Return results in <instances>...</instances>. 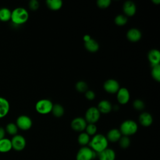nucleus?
<instances>
[{
	"mask_svg": "<svg viewBox=\"0 0 160 160\" xmlns=\"http://www.w3.org/2000/svg\"><path fill=\"white\" fill-rule=\"evenodd\" d=\"M89 144L95 152L99 153L108 148V141L104 135L101 134H95L90 140Z\"/></svg>",
	"mask_w": 160,
	"mask_h": 160,
	"instance_id": "obj_1",
	"label": "nucleus"
},
{
	"mask_svg": "<svg viewBox=\"0 0 160 160\" xmlns=\"http://www.w3.org/2000/svg\"><path fill=\"white\" fill-rule=\"evenodd\" d=\"M28 18L29 13L24 8L18 7L11 11V20L14 24H22L28 21Z\"/></svg>",
	"mask_w": 160,
	"mask_h": 160,
	"instance_id": "obj_2",
	"label": "nucleus"
},
{
	"mask_svg": "<svg viewBox=\"0 0 160 160\" xmlns=\"http://www.w3.org/2000/svg\"><path fill=\"white\" fill-rule=\"evenodd\" d=\"M138 131V124L137 123L131 119L126 120L123 121L119 131L121 134L126 136H129L135 134Z\"/></svg>",
	"mask_w": 160,
	"mask_h": 160,
	"instance_id": "obj_3",
	"label": "nucleus"
},
{
	"mask_svg": "<svg viewBox=\"0 0 160 160\" xmlns=\"http://www.w3.org/2000/svg\"><path fill=\"white\" fill-rule=\"evenodd\" d=\"M96 152L91 148L83 146L79 149L76 154V160H92L95 158Z\"/></svg>",
	"mask_w": 160,
	"mask_h": 160,
	"instance_id": "obj_4",
	"label": "nucleus"
},
{
	"mask_svg": "<svg viewBox=\"0 0 160 160\" xmlns=\"http://www.w3.org/2000/svg\"><path fill=\"white\" fill-rule=\"evenodd\" d=\"M53 104L49 99H42L39 100L36 105L35 108L38 112L44 114L51 112Z\"/></svg>",
	"mask_w": 160,
	"mask_h": 160,
	"instance_id": "obj_5",
	"label": "nucleus"
},
{
	"mask_svg": "<svg viewBox=\"0 0 160 160\" xmlns=\"http://www.w3.org/2000/svg\"><path fill=\"white\" fill-rule=\"evenodd\" d=\"M100 118V112L96 107L88 108L85 113V120L89 124H94Z\"/></svg>",
	"mask_w": 160,
	"mask_h": 160,
	"instance_id": "obj_6",
	"label": "nucleus"
},
{
	"mask_svg": "<svg viewBox=\"0 0 160 160\" xmlns=\"http://www.w3.org/2000/svg\"><path fill=\"white\" fill-rule=\"evenodd\" d=\"M16 124L20 129L26 131L31 128L32 122L29 116L26 115H21L17 118Z\"/></svg>",
	"mask_w": 160,
	"mask_h": 160,
	"instance_id": "obj_7",
	"label": "nucleus"
},
{
	"mask_svg": "<svg viewBox=\"0 0 160 160\" xmlns=\"http://www.w3.org/2000/svg\"><path fill=\"white\" fill-rule=\"evenodd\" d=\"M12 148L16 151H20L24 149L26 142L25 138L19 134H16L12 137L11 140Z\"/></svg>",
	"mask_w": 160,
	"mask_h": 160,
	"instance_id": "obj_8",
	"label": "nucleus"
},
{
	"mask_svg": "<svg viewBox=\"0 0 160 160\" xmlns=\"http://www.w3.org/2000/svg\"><path fill=\"white\" fill-rule=\"evenodd\" d=\"M103 88L108 92L115 93L117 92L119 89V84L114 79H109L104 82Z\"/></svg>",
	"mask_w": 160,
	"mask_h": 160,
	"instance_id": "obj_9",
	"label": "nucleus"
},
{
	"mask_svg": "<svg viewBox=\"0 0 160 160\" xmlns=\"http://www.w3.org/2000/svg\"><path fill=\"white\" fill-rule=\"evenodd\" d=\"M71 126L73 130L81 132L86 129L87 122L86 121L85 119L81 117H78L72 119L71 123Z\"/></svg>",
	"mask_w": 160,
	"mask_h": 160,
	"instance_id": "obj_10",
	"label": "nucleus"
},
{
	"mask_svg": "<svg viewBox=\"0 0 160 160\" xmlns=\"http://www.w3.org/2000/svg\"><path fill=\"white\" fill-rule=\"evenodd\" d=\"M130 98V94L126 88H119L117 92V99L120 104H126Z\"/></svg>",
	"mask_w": 160,
	"mask_h": 160,
	"instance_id": "obj_11",
	"label": "nucleus"
},
{
	"mask_svg": "<svg viewBox=\"0 0 160 160\" xmlns=\"http://www.w3.org/2000/svg\"><path fill=\"white\" fill-rule=\"evenodd\" d=\"M148 60L151 64V67L159 64L160 62V52L156 49L150 50L148 54Z\"/></svg>",
	"mask_w": 160,
	"mask_h": 160,
	"instance_id": "obj_12",
	"label": "nucleus"
},
{
	"mask_svg": "<svg viewBox=\"0 0 160 160\" xmlns=\"http://www.w3.org/2000/svg\"><path fill=\"white\" fill-rule=\"evenodd\" d=\"M98 154L99 160H114L116 158L115 152L109 148H106Z\"/></svg>",
	"mask_w": 160,
	"mask_h": 160,
	"instance_id": "obj_13",
	"label": "nucleus"
},
{
	"mask_svg": "<svg viewBox=\"0 0 160 160\" xmlns=\"http://www.w3.org/2000/svg\"><path fill=\"white\" fill-rule=\"evenodd\" d=\"M9 101L4 98L0 97V119L6 116L9 111Z\"/></svg>",
	"mask_w": 160,
	"mask_h": 160,
	"instance_id": "obj_14",
	"label": "nucleus"
},
{
	"mask_svg": "<svg viewBox=\"0 0 160 160\" xmlns=\"http://www.w3.org/2000/svg\"><path fill=\"white\" fill-rule=\"evenodd\" d=\"M123 11L127 16H132L136 11V6L131 1H126L123 4Z\"/></svg>",
	"mask_w": 160,
	"mask_h": 160,
	"instance_id": "obj_15",
	"label": "nucleus"
},
{
	"mask_svg": "<svg viewBox=\"0 0 160 160\" xmlns=\"http://www.w3.org/2000/svg\"><path fill=\"white\" fill-rule=\"evenodd\" d=\"M127 38L132 42H136L139 41L141 38V32L137 28L129 29L126 34Z\"/></svg>",
	"mask_w": 160,
	"mask_h": 160,
	"instance_id": "obj_16",
	"label": "nucleus"
},
{
	"mask_svg": "<svg viewBox=\"0 0 160 160\" xmlns=\"http://www.w3.org/2000/svg\"><path fill=\"white\" fill-rule=\"evenodd\" d=\"M140 124L145 127L149 126L152 122V117L149 112H144L141 113L139 117Z\"/></svg>",
	"mask_w": 160,
	"mask_h": 160,
	"instance_id": "obj_17",
	"label": "nucleus"
},
{
	"mask_svg": "<svg viewBox=\"0 0 160 160\" xmlns=\"http://www.w3.org/2000/svg\"><path fill=\"white\" fill-rule=\"evenodd\" d=\"M121 133L118 129H112L108 131L107 134V139L108 141H111L112 142H117L121 138Z\"/></svg>",
	"mask_w": 160,
	"mask_h": 160,
	"instance_id": "obj_18",
	"label": "nucleus"
},
{
	"mask_svg": "<svg viewBox=\"0 0 160 160\" xmlns=\"http://www.w3.org/2000/svg\"><path fill=\"white\" fill-rule=\"evenodd\" d=\"M97 108L100 112L108 113L112 109V105L109 101L104 99L98 103Z\"/></svg>",
	"mask_w": 160,
	"mask_h": 160,
	"instance_id": "obj_19",
	"label": "nucleus"
},
{
	"mask_svg": "<svg viewBox=\"0 0 160 160\" xmlns=\"http://www.w3.org/2000/svg\"><path fill=\"white\" fill-rule=\"evenodd\" d=\"M84 46L86 49L90 52H96L98 50L99 46L98 42L92 38H91L87 41L84 42Z\"/></svg>",
	"mask_w": 160,
	"mask_h": 160,
	"instance_id": "obj_20",
	"label": "nucleus"
},
{
	"mask_svg": "<svg viewBox=\"0 0 160 160\" xmlns=\"http://www.w3.org/2000/svg\"><path fill=\"white\" fill-rule=\"evenodd\" d=\"M12 149L11 140L8 138H3L0 140V152H8Z\"/></svg>",
	"mask_w": 160,
	"mask_h": 160,
	"instance_id": "obj_21",
	"label": "nucleus"
},
{
	"mask_svg": "<svg viewBox=\"0 0 160 160\" xmlns=\"http://www.w3.org/2000/svg\"><path fill=\"white\" fill-rule=\"evenodd\" d=\"M11 11L7 8H2L0 9V21L2 22H7L11 20Z\"/></svg>",
	"mask_w": 160,
	"mask_h": 160,
	"instance_id": "obj_22",
	"label": "nucleus"
},
{
	"mask_svg": "<svg viewBox=\"0 0 160 160\" xmlns=\"http://www.w3.org/2000/svg\"><path fill=\"white\" fill-rule=\"evenodd\" d=\"M46 2L48 7L54 11L59 9L62 6L61 0H47Z\"/></svg>",
	"mask_w": 160,
	"mask_h": 160,
	"instance_id": "obj_23",
	"label": "nucleus"
},
{
	"mask_svg": "<svg viewBox=\"0 0 160 160\" xmlns=\"http://www.w3.org/2000/svg\"><path fill=\"white\" fill-rule=\"evenodd\" d=\"M51 112L52 114L56 117H61L64 112V109L63 107L59 104H53Z\"/></svg>",
	"mask_w": 160,
	"mask_h": 160,
	"instance_id": "obj_24",
	"label": "nucleus"
},
{
	"mask_svg": "<svg viewBox=\"0 0 160 160\" xmlns=\"http://www.w3.org/2000/svg\"><path fill=\"white\" fill-rule=\"evenodd\" d=\"M78 143L81 146H86L90 141L89 136L86 132H81L78 138Z\"/></svg>",
	"mask_w": 160,
	"mask_h": 160,
	"instance_id": "obj_25",
	"label": "nucleus"
},
{
	"mask_svg": "<svg viewBox=\"0 0 160 160\" xmlns=\"http://www.w3.org/2000/svg\"><path fill=\"white\" fill-rule=\"evenodd\" d=\"M18 131V128L17 127L16 124L13 122L8 123L5 129V131H6L9 134L15 136L17 134Z\"/></svg>",
	"mask_w": 160,
	"mask_h": 160,
	"instance_id": "obj_26",
	"label": "nucleus"
},
{
	"mask_svg": "<svg viewBox=\"0 0 160 160\" xmlns=\"http://www.w3.org/2000/svg\"><path fill=\"white\" fill-rule=\"evenodd\" d=\"M151 68H152V70H151L152 77L156 81H160V65L158 64Z\"/></svg>",
	"mask_w": 160,
	"mask_h": 160,
	"instance_id": "obj_27",
	"label": "nucleus"
},
{
	"mask_svg": "<svg viewBox=\"0 0 160 160\" xmlns=\"http://www.w3.org/2000/svg\"><path fill=\"white\" fill-rule=\"evenodd\" d=\"M118 141H119V146L122 149L128 148L129 146L130 142H131V141H130V139L129 138V137L126 136H121Z\"/></svg>",
	"mask_w": 160,
	"mask_h": 160,
	"instance_id": "obj_28",
	"label": "nucleus"
},
{
	"mask_svg": "<svg viewBox=\"0 0 160 160\" xmlns=\"http://www.w3.org/2000/svg\"><path fill=\"white\" fill-rule=\"evenodd\" d=\"M127 21H128L127 17L122 14L117 15L114 19L115 23L118 26H123L125 24H126Z\"/></svg>",
	"mask_w": 160,
	"mask_h": 160,
	"instance_id": "obj_29",
	"label": "nucleus"
},
{
	"mask_svg": "<svg viewBox=\"0 0 160 160\" xmlns=\"http://www.w3.org/2000/svg\"><path fill=\"white\" fill-rule=\"evenodd\" d=\"M75 86H76V90L81 92H86L88 90V85H87L86 82H85L84 81H78L76 84Z\"/></svg>",
	"mask_w": 160,
	"mask_h": 160,
	"instance_id": "obj_30",
	"label": "nucleus"
},
{
	"mask_svg": "<svg viewBox=\"0 0 160 160\" xmlns=\"http://www.w3.org/2000/svg\"><path fill=\"white\" fill-rule=\"evenodd\" d=\"M86 132L89 136H93L97 131V127L94 124H88L86 127Z\"/></svg>",
	"mask_w": 160,
	"mask_h": 160,
	"instance_id": "obj_31",
	"label": "nucleus"
},
{
	"mask_svg": "<svg viewBox=\"0 0 160 160\" xmlns=\"http://www.w3.org/2000/svg\"><path fill=\"white\" fill-rule=\"evenodd\" d=\"M132 105H133V107L134 108V109H136V110H138V111L142 110L145 107V104H144V102L142 100L139 99L134 100Z\"/></svg>",
	"mask_w": 160,
	"mask_h": 160,
	"instance_id": "obj_32",
	"label": "nucleus"
},
{
	"mask_svg": "<svg viewBox=\"0 0 160 160\" xmlns=\"http://www.w3.org/2000/svg\"><path fill=\"white\" fill-rule=\"evenodd\" d=\"M111 2V0H98L97 4L99 8H106L110 5Z\"/></svg>",
	"mask_w": 160,
	"mask_h": 160,
	"instance_id": "obj_33",
	"label": "nucleus"
},
{
	"mask_svg": "<svg viewBox=\"0 0 160 160\" xmlns=\"http://www.w3.org/2000/svg\"><path fill=\"white\" fill-rule=\"evenodd\" d=\"M39 6V3L37 0H31L29 2V7L32 11H35L38 9Z\"/></svg>",
	"mask_w": 160,
	"mask_h": 160,
	"instance_id": "obj_34",
	"label": "nucleus"
},
{
	"mask_svg": "<svg viewBox=\"0 0 160 160\" xmlns=\"http://www.w3.org/2000/svg\"><path fill=\"white\" fill-rule=\"evenodd\" d=\"M85 96L88 100H92L95 98V93L91 90H87L85 92Z\"/></svg>",
	"mask_w": 160,
	"mask_h": 160,
	"instance_id": "obj_35",
	"label": "nucleus"
},
{
	"mask_svg": "<svg viewBox=\"0 0 160 160\" xmlns=\"http://www.w3.org/2000/svg\"><path fill=\"white\" fill-rule=\"evenodd\" d=\"M5 129L2 128V127H0V140L4 138V136H5Z\"/></svg>",
	"mask_w": 160,
	"mask_h": 160,
	"instance_id": "obj_36",
	"label": "nucleus"
},
{
	"mask_svg": "<svg viewBox=\"0 0 160 160\" xmlns=\"http://www.w3.org/2000/svg\"><path fill=\"white\" fill-rule=\"evenodd\" d=\"M91 38V36H89V35H88V34H86V35H84V37H83V39H84V42L85 41H88L89 39H90Z\"/></svg>",
	"mask_w": 160,
	"mask_h": 160,
	"instance_id": "obj_37",
	"label": "nucleus"
},
{
	"mask_svg": "<svg viewBox=\"0 0 160 160\" xmlns=\"http://www.w3.org/2000/svg\"><path fill=\"white\" fill-rule=\"evenodd\" d=\"M152 1L154 2V3H159L160 2V0H152Z\"/></svg>",
	"mask_w": 160,
	"mask_h": 160,
	"instance_id": "obj_38",
	"label": "nucleus"
}]
</instances>
